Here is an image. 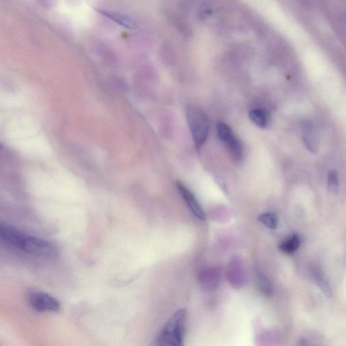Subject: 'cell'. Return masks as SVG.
<instances>
[{
    "label": "cell",
    "mask_w": 346,
    "mask_h": 346,
    "mask_svg": "<svg viewBox=\"0 0 346 346\" xmlns=\"http://www.w3.org/2000/svg\"><path fill=\"white\" fill-rule=\"evenodd\" d=\"M38 1L43 7L47 9L53 8L55 4V0H38Z\"/></svg>",
    "instance_id": "cell-17"
},
{
    "label": "cell",
    "mask_w": 346,
    "mask_h": 346,
    "mask_svg": "<svg viewBox=\"0 0 346 346\" xmlns=\"http://www.w3.org/2000/svg\"><path fill=\"white\" fill-rule=\"evenodd\" d=\"M260 223H262L265 227L270 230H275L279 224V219L277 214L274 212H266L259 216Z\"/></svg>",
    "instance_id": "cell-12"
},
{
    "label": "cell",
    "mask_w": 346,
    "mask_h": 346,
    "mask_svg": "<svg viewBox=\"0 0 346 346\" xmlns=\"http://www.w3.org/2000/svg\"><path fill=\"white\" fill-rule=\"evenodd\" d=\"M250 119L256 125L260 128H265L267 126L269 115L267 111L260 108L251 110L249 114Z\"/></svg>",
    "instance_id": "cell-9"
},
{
    "label": "cell",
    "mask_w": 346,
    "mask_h": 346,
    "mask_svg": "<svg viewBox=\"0 0 346 346\" xmlns=\"http://www.w3.org/2000/svg\"><path fill=\"white\" fill-rule=\"evenodd\" d=\"M257 277L260 290L264 295L269 296L273 292V288L269 280L260 272H257Z\"/></svg>",
    "instance_id": "cell-14"
},
{
    "label": "cell",
    "mask_w": 346,
    "mask_h": 346,
    "mask_svg": "<svg viewBox=\"0 0 346 346\" xmlns=\"http://www.w3.org/2000/svg\"><path fill=\"white\" fill-rule=\"evenodd\" d=\"M300 246V239L298 236L292 235L285 239L279 246V250L283 253L291 254L296 251Z\"/></svg>",
    "instance_id": "cell-10"
},
{
    "label": "cell",
    "mask_w": 346,
    "mask_h": 346,
    "mask_svg": "<svg viewBox=\"0 0 346 346\" xmlns=\"http://www.w3.org/2000/svg\"><path fill=\"white\" fill-rule=\"evenodd\" d=\"M176 185L184 201L185 202L194 215L198 219L204 221L206 216L194 194L181 181H176Z\"/></svg>",
    "instance_id": "cell-6"
},
{
    "label": "cell",
    "mask_w": 346,
    "mask_h": 346,
    "mask_svg": "<svg viewBox=\"0 0 346 346\" xmlns=\"http://www.w3.org/2000/svg\"><path fill=\"white\" fill-rule=\"evenodd\" d=\"M221 270L220 268H209L203 270L200 275V282L206 289H213L217 288L221 280Z\"/></svg>",
    "instance_id": "cell-7"
},
{
    "label": "cell",
    "mask_w": 346,
    "mask_h": 346,
    "mask_svg": "<svg viewBox=\"0 0 346 346\" xmlns=\"http://www.w3.org/2000/svg\"><path fill=\"white\" fill-rule=\"evenodd\" d=\"M28 300L30 305L39 312H58L60 309L59 301L44 292H31Z\"/></svg>",
    "instance_id": "cell-5"
},
{
    "label": "cell",
    "mask_w": 346,
    "mask_h": 346,
    "mask_svg": "<svg viewBox=\"0 0 346 346\" xmlns=\"http://www.w3.org/2000/svg\"><path fill=\"white\" fill-rule=\"evenodd\" d=\"M217 132L220 140L226 145L231 155L236 161H240L243 156V149L241 142L234 134L231 128L224 122H219Z\"/></svg>",
    "instance_id": "cell-4"
},
{
    "label": "cell",
    "mask_w": 346,
    "mask_h": 346,
    "mask_svg": "<svg viewBox=\"0 0 346 346\" xmlns=\"http://www.w3.org/2000/svg\"><path fill=\"white\" fill-rule=\"evenodd\" d=\"M302 128V137L304 139V143L308 149L311 151H315L316 149V142H315V136L314 134L313 127L311 124H305Z\"/></svg>",
    "instance_id": "cell-11"
},
{
    "label": "cell",
    "mask_w": 346,
    "mask_h": 346,
    "mask_svg": "<svg viewBox=\"0 0 346 346\" xmlns=\"http://www.w3.org/2000/svg\"><path fill=\"white\" fill-rule=\"evenodd\" d=\"M328 189L330 192L336 194L339 190V179L338 172L335 170L329 171L327 178Z\"/></svg>",
    "instance_id": "cell-15"
},
{
    "label": "cell",
    "mask_w": 346,
    "mask_h": 346,
    "mask_svg": "<svg viewBox=\"0 0 346 346\" xmlns=\"http://www.w3.org/2000/svg\"><path fill=\"white\" fill-rule=\"evenodd\" d=\"M315 275L317 284L322 291V293L329 298H331L332 297L333 291L325 277H324L322 273H318V272L315 273Z\"/></svg>",
    "instance_id": "cell-13"
},
{
    "label": "cell",
    "mask_w": 346,
    "mask_h": 346,
    "mask_svg": "<svg viewBox=\"0 0 346 346\" xmlns=\"http://www.w3.org/2000/svg\"><path fill=\"white\" fill-rule=\"evenodd\" d=\"M97 12L101 15L105 16L107 19L115 22L117 25H120L124 28L133 29L135 27L134 23L132 20L128 17L127 15L120 13V12H113L111 10H97Z\"/></svg>",
    "instance_id": "cell-8"
},
{
    "label": "cell",
    "mask_w": 346,
    "mask_h": 346,
    "mask_svg": "<svg viewBox=\"0 0 346 346\" xmlns=\"http://www.w3.org/2000/svg\"><path fill=\"white\" fill-rule=\"evenodd\" d=\"M186 116L195 145L196 148L199 149L208 138V117L201 108L195 106H190L187 108Z\"/></svg>",
    "instance_id": "cell-3"
},
{
    "label": "cell",
    "mask_w": 346,
    "mask_h": 346,
    "mask_svg": "<svg viewBox=\"0 0 346 346\" xmlns=\"http://www.w3.org/2000/svg\"><path fill=\"white\" fill-rule=\"evenodd\" d=\"M187 311H176L166 322L156 338V344L160 346H181L183 345Z\"/></svg>",
    "instance_id": "cell-2"
},
{
    "label": "cell",
    "mask_w": 346,
    "mask_h": 346,
    "mask_svg": "<svg viewBox=\"0 0 346 346\" xmlns=\"http://www.w3.org/2000/svg\"><path fill=\"white\" fill-rule=\"evenodd\" d=\"M114 87L120 92L125 93L127 91V84L125 81L120 77H115L112 81Z\"/></svg>",
    "instance_id": "cell-16"
},
{
    "label": "cell",
    "mask_w": 346,
    "mask_h": 346,
    "mask_svg": "<svg viewBox=\"0 0 346 346\" xmlns=\"http://www.w3.org/2000/svg\"><path fill=\"white\" fill-rule=\"evenodd\" d=\"M0 239L5 246L37 257H50L56 253L52 243L40 238L25 235L6 223L0 224Z\"/></svg>",
    "instance_id": "cell-1"
}]
</instances>
